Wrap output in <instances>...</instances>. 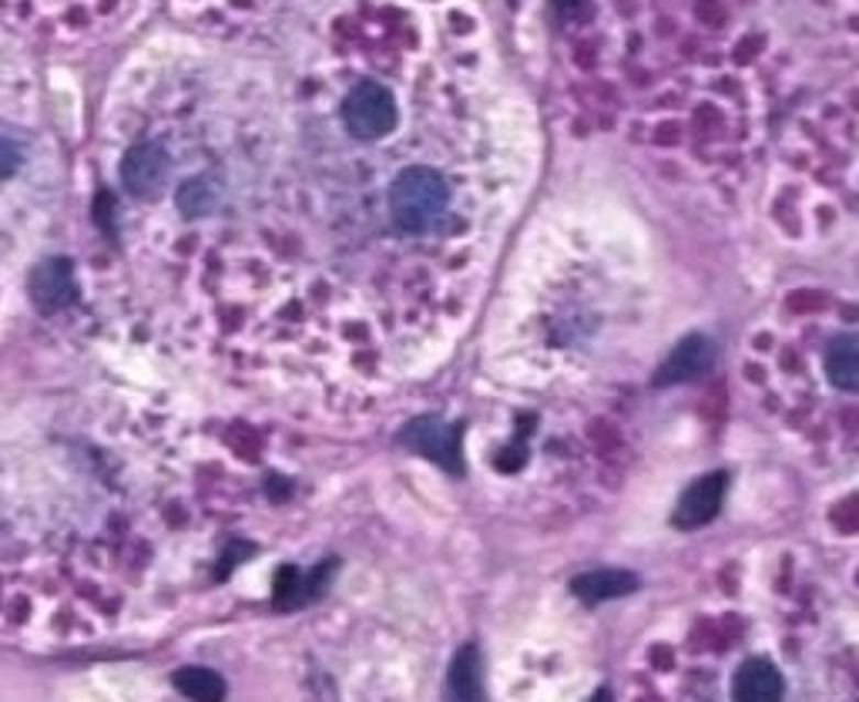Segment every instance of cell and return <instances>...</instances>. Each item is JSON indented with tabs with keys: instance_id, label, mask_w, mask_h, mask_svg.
Here are the masks:
<instances>
[{
	"instance_id": "obj_1",
	"label": "cell",
	"mask_w": 859,
	"mask_h": 702,
	"mask_svg": "<svg viewBox=\"0 0 859 702\" xmlns=\"http://www.w3.org/2000/svg\"><path fill=\"white\" fill-rule=\"evenodd\" d=\"M450 188L443 175L430 165H410L389 185V216L393 226L407 235H423L430 232L440 216L447 212Z\"/></svg>"
},
{
	"instance_id": "obj_11",
	"label": "cell",
	"mask_w": 859,
	"mask_h": 702,
	"mask_svg": "<svg viewBox=\"0 0 859 702\" xmlns=\"http://www.w3.org/2000/svg\"><path fill=\"white\" fill-rule=\"evenodd\" d=\"M826 376L833 387L846 394H859V333H846L833 340L826 353Z\"/></svg>"
},
{
	"instance_id": "obj_3",
	"label": "cell",
	"mask_w": 859,
	"mask_h": 702,
	"mask_svg": "<svg viewBox=\"0 0 859 702\" xmlns=\"http://www.w3.org/2000/svg\"><path fill=\"white\" fill-rule=\"evenodd\" d=\"M404 443L447 471H460V430L440 417L410 420L404 427Z\"/></svg>"
},
{
	"instance_id": "obj_10",
	"label": "cell",
	"mask_w": 859,
	"mask_h": 702,
	"mask_svg": "<svg viewBox=\"0 0 859 702\" xmlns=\"http://www.w3.org/2000/svg\"><path fill=\"white\" fill-rule=\"evenodd\" d=\"M635 589H638V574H635V571H625V568H594V571L577 574V579L571 582V592H574L581 602H587V605L631 595Z\"/></svg>"
},
{
	"instance_id": "obj_12",
	"label": "cell",
	"mask_w": 859,
	"mask_h": 702,
	"mask_svg": "<svg viewBox=\"0 0 859 702\" xmlns=\"http://www.w3.org/2000/svg\"><path fill=\"white\" fill-rule=\"evenodd\" d=\"M172 682L191 702H225V679L209 666H185L172 676Z\"/></svg>"
},
{
	"instance_id": "obj_14",
	"label": "cell",
	"mask_w": 859,
	"mask_h": 702,
	"mask_svg": "<svg viewBox=\"0 0 859 702\" xmlns=\"http://www.w3.org/2000/svg\"><path fill=\"white\" fill-rule=\"evenodd\" d=\"M18 162H21L18 149H14L11 142H4V139H0V182H4V178H11V175L18 172Z\"/></svg>"
},
{
	"instance_id": "obj_5",
	"label": "cell",
	"mask_w": 859,
	"mask_h": 702,
	"mask_svg": "<svg viewBox=\"0 0 859 702\" xmlns=\"http://www.w3.org/2000/svg\"><path fill=\"white\" fill-rule=\"evenodd\" d=\"M725 484H729V478L722 471H712V474L698 478L695 484H689L672 515L675 528L695 531V528H705L708 522H715V515L722 511V501H725Z\"/></svg>"
},
{
	"instance_id": "obj_7",
	"label": "cell",
	"mask_w": 859,
	"mask_h": 702,
	"mask_svg": "<svg viewBox=\"0 0 859 702\" xmlns=\"http://www.w3.org/2000/svg\"><path fill=\"white\" fill-rule=\"evenodd\" d=\"M27 289H31V299H34L37 309H44V312L64 309L78 293L71 263L68 260H44L41 266H34Z\"/></svg>"
},
{
	"instance_id": "obj_4",
	"label": "cell",
	"mask_w": 859,
	"mask_h": 702,
	"mask_svg": "<svg viewBox=\"0 0 859 702\" xmlns=\"http://www.w3.org/2000/svg\"><path fill=\"white\" fill-rule=\"evenodd\" d=\"M168 155L158 145H135L121 158V182L124 191L135 199H155L168 182Z\"/></svg>"
},
{
	"instance_id": "obj_8",
	"label": "cell",
	"mask_w": 859,
	"mask_h": 702,
	"mask_svg": "<svg viewBox=\"0 0 859 702\" xmlns=\"http://www.w3.org/2000/svg\"><path fill=\"white\" fill-rule=\"evenodd\" d=\"M443 702H487L484 692V662L481 649L474 643L460 646L450 659L447 679H443Z\"/></svg>"
},
{
	"instance_id": "obj_2",
	"label": "cell",
	"mask_w": 859,
	"mask_h": 702,
	"mask_svg": "<svg viewBox=\"0 0 859 702\" xmlns=\"http://www.w3.org/2000/svg\"><path fill=\"white\" fill-rule=\"evenodd\" d=\"M343 128L353 139L363 142H376L383 135H389L396 128V118H400V108H396L393 95L386 85L379 81H360L346 98H343Z\"/></svg>"
},
{
	"instance_id": "obj_9",
	"label": "cell",
	"mask_w": 859,
	"mask_h": 702,
	"mask_svg": "<svg viewBox=\"0 0 859 702\" xmlns=\"http://www.w3.org/2000/svg\"><path fill=\"white\" fill-rule=\"evenodd\" d=\"M785 682L769 659H746L733 679V702H782Z\"/></svg>"
},
{
	"instance_id": "obj_6",
	"label": "cell",
	"mask_w": 859,
	"mask_h": 702,
	"mask_svg": "<svg viewBox=\"0 0 859 702\" xmlns=\"http://www.w3.org/2000/svg\"><path fill=\"white\" fill-rule=\"evenodd\" d=\"M715 360V347L708 337L702 333H692L685 337L669 357L665 363L658 366L654 373V387H679V383H689V380H698Z\"/></svg>"
},
{
	"instance_id": "obj_13",
	"label": "cell",
	"mask_w": 859,
	"mask_h": 702,
	"mask_svg": "<svg viewBox=\"0 0 859 702\" xmlns=\"http://www.w3.org/2000/svg\"><path fill=\"white\" fill-rule=\"evenodd\" d=\"M178 206L185 216H202L212 209V188L206 182H185L178 188Z\"/></svg>"
},
{
	"instance_id": "obj_15",
	"label": "cell",
	"mask_w": 859,
	"mask_h": 702,
	"mask_svg": "<svg viewBox=\"0 0 859 702\" xmlns=\"http://www.w3.org/2000/svg\"><path fill=\"white\" fill-rule=\"evenodd\" d=\"M594 702H605V692H598V695H594Z\"/></svg>"
}]
</instances>
